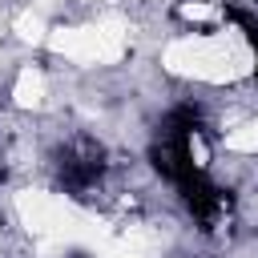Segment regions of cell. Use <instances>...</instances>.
Returning a JSON list of instances; mask_svg holds the SVG:
<instances>
[{
  "label": "cell",
  "mask_w": 258,
  "mask_h": 258,
  "mask_svg": "<svg viewBox=\"0 0 258 258\" xmlns=\"http://www.w3.org/2000/svg\"><path fill=\"white\" fill-rule=\"evenodd\" d=\"M101 177H105V145L101 141L81 133L56 149V181L69 198L85 202L93 189H101Z\"/></svg>",
  "instance_id": "6da1fadb"
},
{
  "label": "cell",
  "mask_w": 258,
  "mask_h": 258,
  "mask_svg": "<svg viewBox=\"0 0 258 258\" xmlns=\"http://www.w3.org/2000/svg\"><path fill=\"white\" fill-rule=\"evenodd\" d=\"M177 194H181L185 210L194 214V222H202V230H214V222L230 210V194L218 189L202 169H194L189 177H181L177 181Z\"/></svg>",
  "instance_id": "7a4b0ae2"
},
{
  "label": "cell",
  "mask_w": 258,
  "mask_h": 258,
  "mask_svg": "<svg viewBox=\"0 0 258 258\" xmlns=\"http://www.w3.org/2000/svg\"><path fill=\"white\" fill-rule=\"evenodd\" d=\"M226 20L242 24V28H246V40H250V44H254V52H258V20H254V16H246L242 8H226ZM254 77H258V69H254Z\"/></svg>",
  "instance_id": "3957f363"
},
{
  "label": "cell",
  "mask_w": 258,
  "mask_h": 258,
  "mask_svg": "<svg viewBox=\"0 0 258 258\" xmlns=\"http://www.w3.org/2000/svg\"><path fill=\"white\" fill-rule=\"evenodd\" d=\"M0 181H4V161H0Z\"/></svg>",
  "instance_id": "277c9868"
}]
</instances>
